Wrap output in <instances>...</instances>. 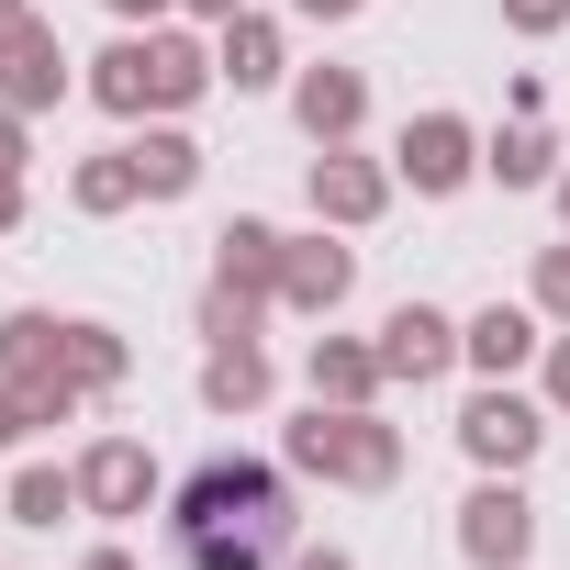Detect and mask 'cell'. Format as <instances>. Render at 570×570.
I'll return each mask as SVG.
<instances>
[{"label":"cell","instance_id":"obj_1","mask_svg":"<svg viewBox=\"0 0 570 570\" xmlns=\"http://www.w3.org/2000/svg\"><path fill=\"white\" fill-rule=\"evenodd\" d=\"M213 525H246V537H292V492H279V470L257 459H202L179 481V537H213Z\"/></svg>","mask_w":570,"mask_h":570},{"label":"cell","instance_id":"obj_2","mask_svg":"<svg viewBox=\"0 0 570 570\" xmlns=\"http://www.w3.org/2000/svg\"><path fill=\"white\" fill-rule=\"evenodd\" d=\"M292 459L303 470H325V481H358V492H381L392 470H403V448H392V425H370L358 403H314V425H292Z\"/></svg>","mask_w":570,"mask_h":570},{"label":"cell","instance_id":"obj_3","mask_svg":"<svg viewBox=\"0 0 570 570\" xmlns=\"http://www.w3.org/2000/svg\"><path fill=\"white\" fill-rule=\"evenodd\" d=\"M202 79H213V68H202L179 35H146V46H112V57H101V101H112V112H146V101H190Z\"/></svg>","mask_w":570,"mask_h":570},{"label":"cell","instance_id":"obj_4","mask_svg":"<svg viewBox=\"0 0 570 570\" xmlns=\"http://www.w3.org/2000/svg\"><path fill=\"white\" fill-rule=\"evenodd\" d=\"M459 548H470L481 570H514V559L537 548V514H525V492H514V481H481V492L459 503Z\"/></svg>","mask_w":570,"mask_h":570},{"label":"cell","instance_id":"obj_5","mask_svg":"<svg viewBox=\"0 0 570 570\" xmlns=\"http://www.w3.org/2000/svg\"><path fill=\"white\" fill-rule=\"evenodd\" d=\"M448 358H459V325H448L436 303H403V314L381 325V370H392V381H436Z\"/></svg>","mask_w":570,"mask_h":570},{"label":"cell","instance_id":"obj_6","mask_svg":"<svg viewBox=\"0 0 570 570\" xmlns=\"http://www.w3.org/2000/svg\"><path fill=\"white\" fill-rule=\"evenodd\" d=\"M459 436H470V459H481V470H514V459H537V436H548V425H537V403L481 392V403L459 414Z\"/></svg>","mask_w":570,"mask_h":570},{"label":"cell","instance_id":"obj_7","mask_svg":"<svg viewBox=\"0 0 570 570\" xmlns=\"http://www.w3.org/2000/svg\"><path fill=\"white\" fill-rule=\"evenodd\" d=\"M403 179H414V190H459V179H470V124H459V112H425V124L403 135Z\"/></svg>","mask_w":570,"mask_h":570},{"label":"cell","instance_id":"obj_8","mask_svg":"<svg viewBox=\"0 0 570 570\" xmlns=\"http://www.w3.org/2000/svg\"><path fill=\"white\" fill-rule=\"evenodd\" d=\"M0 90H12V101H57V90H68V68H57V35H35L23 12L0 23Z\"/></svg>","mask_w":570,"mask_h":570},{"label":"cell","instance_id":"obj_9","mask_svg":"<svg viewBox=\"0 0 570 570\" xmlns=\"http://www.w3.org/2000/svg\"><path fill=\"white\" fill-rule=\"evenodd\" d=\"M146 492H157V470H146V448H90V470H79V503H101V514H146Z\"/></svg>","mask_w":570,"mask_h":570},{"label":"cell","instance_id":"obj_10","mask_svg":"<svg viewBox=\"0 0 570 570\" xmlns=\"http://www.w3.org/2000/svg\"><path fill=\"white\" fill-rule=\"evenodd\" d=\"M213 246H224V292H279V257L292 246H279L268 224H224Z\"/></svg>","mask_w":570,"mask_h":570},{"label":"cell","instance_id":"obj_11","mask_svg":"<svg viewBox=\"0 0 570 570\" xmlns=\"http://www.w3.org/2000/svg\"><path fill=\"white\" fill-rule=\"evenodd\" d=\"M347 279H358V268H347V246H292V257H279V292H292L303 314H325Z\"/></svg>","mask_w":570,"mask_h":570},{"label":"cell","instance_id":"obj_12","mask_svg":"<svg viewBox=\"0 0 570 570\" xmlns=\"http://www.w3.org/2000/svg\"><path fill=\"white\" fill-rule=\"evenodd\" d=\"M314 202H325L336 224H370V213H381V168H370V157H325V168H314Z\"/></svg>","mask_w":570,"mask_h":570},{"label":"cell","instance_id":"obj_13","mask_svg":"<svg viewBox=\"0 0 570 570\" xmlns=\"http://www.w3.org/2000/svg\"><path fill=\"white\" fill-rule=\"evenodd\" d=\"M358 101H370V90H358V68H314V79H303V124H314V135H347V124H358Z\"/></svg>","mask_w":570,"mask_h":570},{"label":"cell","instance_id":"obj_14","mask_svg":"<svg viewBox=\"0 0 570 570\" xmlns=\"http://www.w3.org/2000/svg\"><path fill=\"white\" fill-rule=\"evenodd\" d=\"M370 381H392L381 347H314V392L325 403H370Z\"/></svg>","mask_w":570,"mask_h":570},{"label":"cell","instance_id":"obj_15","mask_svg":"<svg viewBox=\"0 0 570 570\" xmlns=\"http://www.w3.org/2000/svg\"><path fill=\"white\" fill-rule=\"evenodd\" d=\"M202 392H213V403H224V414H246V403H257V392H268V358H257V347H246V336H235V347H213V370H202Z\"/></svg>","mask_w":570,"mask_h":570},{"label":"cell","instance_id":"obj_16","mask_svg":"<svg viewBox=\"0 0 570 570\" xmlns=\"http://www.w3.org/2000/svg\"><path fill=\"white\" fill-rule=\"evenodd\" d=\"M224 79H235V90H268V79H279V35L235 12V35H224Z\"/></svg>","mask_w":570,"mask_h":570},{"label":"cell","instance_id":"obj_17","mask_svg":"<svg viewBox=\"0 0 570 570\" xmlns=\"http://www.w3.org/2000/svg\"><path fill=\"white\" fill-rule=\"evenodd\" d=\"M135 179H146V190H190V179H202L190 135H146V146H135Z\"/></svg>","mask_w":570,"mask_h":570},{"label":"cell","instance_id":"obj_18","mask_svg":"<svg viewBox=\"0 0 570 570\" xmlns=\"http://www.w3.org/2000/svg\"><path fill=\"white\" fill-rule=\"evenodd\" d=\"M525 347H537V325H525V314H503V303H492V314L470 325V358H481V370H514Z\"/></svg>","mask_w":570,"mask_h":570},{"label":"cell","instance_id":"obj_19","mask_svg":"<svg viewBox=\"0 0 570 570\" xmlns=\"http://www.w3.org/2000/svg\"><path fill=\"white\" fill-rule=\"evenodd\" d=\"M135 190H146V179H135V146H124V157H90V168H79V202H90V213H124Z\"/></svg>","mask_w":570,"mask_h":570},{"label":"cell","instance_id":"obj_20","mask_svg":"<svg viewBox=\"0 0 570 570\" xmlns=\"http://www.w3.org/2000/svg\"><path fill=\"white\" fill-rule=\"evenodd\" d=\"M190 548V570H257L268 559V537H246V525H213V537H179Z\"/></svg>","mask_w":570,"mask_h":570},{"label":"cell","instance_id":"obj_21","mask_svg":"<svg viewBox=\"0 0 570 570\" xmlns=\"http://www.w3.org/2000/svg\"><path fill=\"white\" fill-rule=\"evenodd\" d=\"M112 370H124V347H112L101 325H68V381H79V392H101Z\"/></svg>","mask_w":570,"mask_h":570},{"label":"cell","instance_id":"obj_22","mask_svg":"<svg viewBox=\"0 0 570 570\" xmlns=\"http://www.w3.org/2000/svg\"><path fill=\"white\" fill-rule=\"evenodd\" d=\"M68 503H79V481H57V470H23V481H12V514H23V525H57Z\"/></svg>","mask_w":570,"mask_h":570},{"label":"cell","instance_id":"obj_23","mask_svg":"<svg viewBox=\"0 0 570 570\" xmlns=\"http://www.w3.org/2000/svg\"><path fill=\"white\" fill-rule=\"evenodd\" d=\"M492 168H503V179H548V146H537V135H503Z\"/></svg>","mask_w":570,"mask_h":570},{"label":"cell","instance_id":"obj_24","mask_svg":"<svg viewBox=\"0 0 570 570\" xmlns=\"http://www.w3.org/2000/svg\"><path fill=\"white\" fill-rule=\"evenodd\" d=\"M537 303L570 325V246H548V268H537Z\"/></svg>","mask_w":570,"mask_h":570},{"label":"cell","instance_id":"obj_25","mask_svg":"<svg viewBox=\"0 0 570 570\" xmlns=\"http://www.w3.org/2000/svg\"><path fill=\"white\" fill-rule=\"evenodd\" d=\"M503 12H514L525 35H548V23H570V0H503Z\"/></svg>","mask_w":570,"mask_h":570},{"label":"cell","instance_id":"obj_26","mask_svg":"<svg viewBox=\"0 0 570 570\" xmlns=\"http://www.w3.org/2000/svg\"><path fill=\"white\" fill-rule=\"evenodd\" d=\"M23 168V135H12V112H0V179H12Z\"/></svg>","mask_w":570,"mask_h":570},{"label":"cell","instance_id":"obj_27","mask_svg":"<svg viewBox=\"0 0 570 570\" xmlns=\"http://www.w3.org/2000/svg\"><path fill=\"white\" fill-rule=\"evenodd\" d=\"M112 12H124V23H157V12H168V0H112Z\"/></svg>","mask_w":570,"mask_h":570},{"label":"cell","instance_id":"obj_28","mask_svg":"<svg viewBox=\"0 0 570 570\" xmlns=\"http://www.w3.org/2000/svg\"><path fill=\"white\" fill-rule=\"evenodd\" d=\"M548 392H559V403H570V347H559V358H548Z\"/></svg>","mask_w":570,"mask_h":570},{"label":"cell","instance_id":"obj_29","mask_svg":"<svg viewBox=\"0 0 570 570\" xmlns=\"http://www.w3.org/2000/svg\"><path fill=\"white\" fill-rule=\"evenodd\" d=\"M303 12H314V23H336V12H358V0H303Z\"/></svg>","mask_w":570,"mask_h":570},{"label":"cell","instance_id":"obj_30","mask_svg":"<svg viewBox=\"0 0 570 570\" xmlns=\"http://www.w3.org/2000/svg\"><path fill=\"white\" fill-rule=\"evenodd\" d=\"M0 436H23V403H12V392H0Z\"/></svg>","mask_w":570,"mask_h":570},{"label":"cell","instance_id":"obj_31","mask_svg":"<svg viewBox=\"0 0 570 570\" xmlns=\"http://www.w3.org/2000/svg\"><path fill=\"white\" fill-rule=\"evenodd\" d=\"M292 570H347V559H336V548H314V559H292Z\"/></svg>","mask_w":570,"mask_h":570},{"label":"cell","instance_id":"obj_32","mask_svg":"<svg viewBox=\"0 0 570 570\" xmlns=\"http://www.w3.org/2000/svg\"><path fill=\"white\" fill-rule=\"evenodd\" d=\"M12 213H23V190H12V179H0V224H12Z\"/></svg>","mask_w":570,"mask_h":570},{"label":"cell","instance_id":"obj_33","mask_svg":"<svg viewBox=\"0 0 570 570\" xmlns=\"http://www.w3.org/2000/svg\"><path fill=\"white\" fill-rule=\"evenodd\" d=\"M90 570H135V559H124V548H101V559H90Z\"/></svg>","mask_w":570,"mask_h":570},{"label":"cell","instance_id":"obj_34","mask_svg":"<svg viewBox=\"0 0 570 570\" xmlns=\"http://www.w3.org/2000/svg\"><path fill=\"white\" fill-rule=\"evenodd\" d=\"M190 12H246V0H190Z\"/></svg>","mask_w":570,"mask_h":570},{"label":"cell","instance_id":"obj_35","mask_svg":"<svg viewBox=\"0 0 570 570\" xmlns=\"http://www.w3.org/2000/svg\"><path fill=\"white\" fill-rule=\"evenodd\" d=\"M0 23H12V0H0Z\"/></svg>","mask_w":570,"mask_h":570},{"label":"cell","instance_id":"obj_36","mask_svg":"<svg viewBox=\"0 0 570 570\" xmlns=\"http://www.w3.org/2000/svg\"><path fill=\"white\" fill-rule=\"evenodd\" d=\"M559 202H570V179H559Z\"/></svg>","mask_w":570,"mask_h":570}]
</instances>
